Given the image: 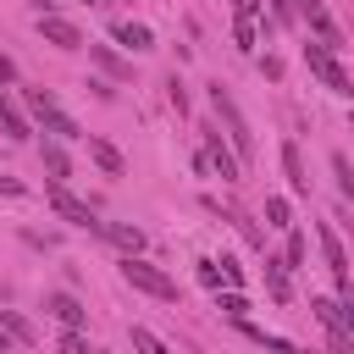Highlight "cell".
Instances as JSON below:
<instances>
[{
  "label": "cell",
  "mask_w": 354,
  "mask_h": 354,
  "mask_svg": "<svg viewBox=\"0 0 354 354\" xmlns=\"http://www.w3.org/2000/svg\"><path fill=\"white\" fill-rule=\"evenodd\" d=\"M232 44H238L243 55L254 50V17H238V22H232Z\"/></svg>",
  "instance_id": "603a6c76"
},
{
  "label": "cell",
  "mask_w": 354,
  "mask_h": 354,
  "mask_svg": "<svg viewBox=\"0 0 354 354\" xmlns=\"http://www.w3.org/2000/svg\"><path fill=\"white\" fill-rule=\"evenodd\" d=\"M0 83H17V61H11L6 50H0Z\"/></svg>",
  "instance_id": "f1b7e54d"
},
{
  "label": "cell",
  "mask_w": 354,
  "mask_h": 354,
  "mask_svg": "<svg viewBox=\"0 0 354 354\" xmlns=\"http://www.w3.org/2000/svg\"><path fill=\"white\" fill-rule=\"evenodd\" d=\"M44 310H50L61 326H77V332H83V315H88V310H83L72 293H50V299H44Z\"/></svg>",
  "instance_id": "30bf717a"
},
{
  "label": "cell",
  "mask_w": 354,
  "mask_h": 354,
  "mask_svg": "<svg viewBox=\"0 0 354 354\" xmlns=\"http://www.w3.org/2000/svg\"><path fill=\"white\" fill-rule=\"evenodd\" d=\"M332 177H337V194L354 199V166H348V155H332Z\"/></svg>",
  "instance_id": "44dd1931"
},
{
  "label": "cell",
  "mask_w": 354,
  "mask_h": 354,
  "mask_svg": "<svg viewBox=\"0 0 354 354\" xmlns=\"http://www.w3.org/2000/svg\"><path fill=\"white\" fill-rule=\"evenodd\" d=\"M0 133H6L11 144H22V138H33V127H28V122H22L17 111H11V100H6V94H0Z\"/></svg>",
  "instance_id": "9a60e30c"
},
{
  "label": "cell",
  "mask_w": 354,
  "mask_h": 354,
  "mask_svg": "<svg viewBox=\"0 0 354 354\" xmlns=\"http://www.w3.org/2000/svg\"><path fill=\"white\" fill-rule=\"evenodd\" d=\"M116 271H122V282H127V288H138V293H149V299H166V304L177 299V282H171V277H166L160 266L138 260V254H127V260H122Z\"/></svg>",
  "instance_id": "3957f363"
},
{
  "label": "cell",
  "mask_w": 354,
  "mask_h": 354,
  "mask_svg": "<svg viewBox=\"0 0 354 354\" xmlns=\"http://www.w3.org/2000/svg\"><path fill=\"white\" fill-rule=\"evenodd\" d=\"M232 11L238 17H260V0H232Z\"/></svg>",
  "instance_id": "4dcf8cb0"
},
{
  "label": "cell",
  "mask_w": 354,
  "mask_h": 354,
  "mask_svg": "<svg viewBox=\"0 0 354 354\" xmlns=\"http://www.w3.org/2000/svg\"><path fill=\"white\" fill-rule=\"evenodd\" d=\"M0 194H28V188H22L17 177H0Z\"/></svg>",
  "instance_id": "1f68e13d"
},
{
  "label": "cell",
  "mask_w": 354,
  "mask_h": 354,
  "mask_svg": "<svg viewBox=\"0 0 354 354\" xmlns=\"http://www.w3.org/2000/svg\"><path fill=\"white\" fill-rule=\"evenodd\" d=\"M44 171H50V183H66L72 177V160H66V149H61V138H44Z\"/></svg>",
  "instance_id": "8fae6325"
},
{
  "label": "cell",
  "mask_w": 354,
  "mask_h": 354,
  "mask_svg": "<svg viewBox=\"0 0 354 354\" xmlns=\"http://www.w3.org/2000/svg\"><path fill=\"white\" fill-rule=\"evenodd\" d=\"M210 111H216V122L227 127V144L238 149V160H249V155H254V133H249V122H243L238 100H232L221 83H210Z\"/></svg>",
  "instance_id": "7a4b0ae2"
},
{
  "label": "cell",
  "mask_w": 354,
  "mask_h": 354,
  "mask_svg": "<svg viewBox=\"0 0 354 354\" xmlns=\"http://www.w3.org/2000/svg\"><path fill=\"white\" fill-rule=\"evenodd\" d=\"M83 144H88V160H94L105 177H122V171H127V160H122L116 144H105V138H94V133H83Z\"/></svg>",
  "instance_id": "9c48e42d"
},
{
  "label": "cell",
  "mask_w": 354,
  "mask_h": 354,
  "mask_svg": "<svg viewBox=\"0 0 354 354\" xmlns=\"http://www.w3.org/2000/svg\"><path fill=\"white\" fill-rule=\"evenodd\" d=\"M348 133H354V122H348Z\"/></svg>",
  "instance_id": "e575fe53"
},
{
  "label": "cell",
  "mask_w": 354,
  "mask_h": 354,
  "mask_svg": "<svg viewBox=\"0 0 354 354\" xmlns=\"http://www.w3.org/2000/svg\"><path fill=\"white\" fill-rule=\"evenodd\" d=\"M100 238H111V243H116V249H127V254H138V249H144V232H138V227H122V221H105V227H100Z\"/></svg>",
  "instance_id": "4fadbf2b"
},
{
  "label": "cell",
  "mask_w": 354,
  "mask_h": 354,
  "mask_svg": "<svg viewBox=\"0 0 354 354\" xmlns=\"http://www.w3.org/2000/svg\"><path fill=\"white\" fill-rule=\"evenodd\" d=\"M337 304H343V326H348V332H354V288H348V293H343V299H337Z\"/></svg>",
  "instance_id": "f546056e"
},
{
  "label": "cell",
  "mask_w": 354,
  "mask_h": 354,
  "mask_svg": "<svg viewBox=\"0 0 354 354\" xmlns=\"http://www.w3.org/2000/svg\"><path fill=\"white\" fill-rule=\"evenodd\" d=\"M266 227H293V210H288V199H282V194H271V199H266Z\"/></svg>",
  "instance_id": "ffe728a7"
},
{
  "label": "cell",
  "mask_w": 354,
  "mask_h": 354,
  "mask_svg": "<svg viewBox=\"0 0 354 354\" xmlns=\"http://www.w3.org/2000/svg\"><path fill=\"white\" fill-rule=\"evenodd\" d=\"M116 44H127V50H155V33H149L144 22H116Z\"/></svg>",
  "instance_id": "5bb4252c"
},
{
  "label": "cell",
  "mask_w": 354,
  "mask_h": 354,
  "mask_svg": "<svg viewBox=\"0 0 354 354\" xmlns=\"http://www.w3.org/2000/svg\"><path fill=\"white\" fill-rule=\"evenodd\" d=\"M205 155H210V166L221 171V183H238L243 177V160H238V149L216 133V127H205Z\"/></svg>",
  "instance_id": "8992f818"
},
{
  "label": "cell",
  "mask_w": 354,
  "mask_h": 354,
  "mask_svg": "<svg viewBox=\"0 0 354 354\" xmlns=\"http://www.w3.org/2000/svg\"><path fill=\"white\" fill-rule=\"evenodd\" d=\"M194 271H199V282H205L210 293H216V288H227V282H221V260H194Z\"/></svg>",
  "instance_id": "cb8c5ba5"
},
{
  "label": "cell",
  "mask_w": 354,
  "mask_h": 354,
  "mask_svg": "<svg viewBox=\"0 0 354 354\" xmlns=\"http://www.w3.org/2000/svg\"><path fill=\"white\" fill-rule=\"evenodd\" d=\"M0 354H11V343H6V337H0Z\"/></svg>",
  "instance_id": "d6a6232c"
},
{
  "label": "cell",
  "mask_w": 354,
  "mask_h": 354,
  "mask_svg": "<svg viewBox=\"0 0 354 354\" xmlns=\"http://www.w3.org/2000/svg\"><path fill=\"white\" fill-rule=\"evenodd\" d=\"M133 348H138V354H171V348H166L149 326H133Z\"/></svg>",
  "instance_id": "7402d4cb"
},
{
  "label": "cell",
  "mask_w": 354,
  "mask_h": 354,
  "mask_svg": "<svg viewBox=\"0 0 354 354\" xmlns=\"http://www.w3.org/2000/svg\"><path fill=\"white\" fill-rule=\"evenodd\" d=\"M266 293H271L277 304H288V271H282V260H271V254H266Z\"/></svg>",
  "instance_id": "ac0fdd59"
},
{
  "label": "cell",
  "mask_w": 354,
  "mask_h": 354,
  "mask_svg": "<svg viewBox=\"0 0 354 354\" xmlns=\"http://www.w3.org/2000/svg\"><path fill=\"white\" fill-rule=\"evenodd\" d=\"M166 100H171V111H177V116L188 111V88H183V77H177V72L166 77Z\"/></svg>",
  "instance_id": "d4e9b609"
},
{
  "label": "cell",
  "mask_w": 354,
  "mask_h": 354,
  "mask_svg": "<svg viewBox=\"0 0 354 354\" xmlns=\"http://www.w3.org/2000/svg\"><path fill=\"white\" fill-rule=\"evenodd\" d=\"M304 66H310V77H315L326 94L354 100V77H348V66L337 61V50H326V44H304Z\"/></svg>",
  "instance_id": "6da1fadb"
},
{
  "label": "cell",
  "mask_w": 354,
  "mask_h": 354,
  "mask_svg": "<svg viewBox=\"0 0 354 354\" xmlns=\"http://www.w3.org/2000/svg\"><path fill=\"white\" fill-rule=\"evenodd\" d=\"M61 354H94V348H88V337H83L77 326H66V332H61Z\"/></svg>",
  "instance_id": "484cf974"
},
{
  "label": "cell",
  "mask_w": 354,
  "mask_h": 354,
  "mask_svg": "<svg viewBox=\"0 0 354 354\" xmlns=\"http://www.w3.org/2000/svg\"><path fill=\"white\" fill-rule=\"evenodd\" d=\"M216 310L232 315V321H243V315H249V299H243L238 288H216Z\"/></svg>",
  "instance_id": "d6986e66"
},
{
  "label": "cell",
  "mask_w": 354,
  "mask_h": 354,
  "mask_svg": "<svg viewBox=\"0 0 354 354\" xmlns=\"http://www.w3.org/2000/svg\"><path fill=\"white\" fill-rule=\"evenodd\" d=\"M304 260V232H288V254H282V266H299Z\"/></svg>",
  "instance_id": "4316f807"
},
{
  "label": "cell",
  "mask_w": 354,
  "mask_h": 354,
  "mask_svg": "<svg viewBox=\"0 0 354 354\" xmlns=\"http://www.w3.org/2000/svg\"><path fill=\"white\" fill-rule=\"evenodd\" d=\"M88 55L100 61V72H111V77H133V66H127V61H122L111 44H88Z\"/></svg>",
  "instance_id": "2e32d148"
},
{
  "label": "cell",
  "mask_w": 354,
  "mask_h": 354,
  "mask_svg": "<svg viewBox=\"0 0 354 354\" xmlns=\"http://www.w3.org/2000/svg\"><path fill=\"white\" fill-rule=\"evenodd\" d=\"M94 354H105V348H94Z\"/></svg>",
  "instance_id": "d590c367"
},
{
  "label": "cell",
  "mask_w": 354,
  "mask_h": 354,
  "mask_svg": "<svg viewBox=\"0 0 354 354\" xmlns=\"http://www.w3.org/2000/svg\"><path fill=\"white\" fill-rule=\"evenodd\" d=\"M22 100H28V111L39 116V127H44L50 138H83V127H77V122L55 105V94H50V88H28Z\"/></svg>",
  "instance_id": "277c9868"
},
{
  "label": "cell",
  "mask_w": 354,
  "mask_h": 354,
  "mask_svg": "<svg viewBox=\"0 0 354 354\" xmlns=\"http://www.w3.org/2000/svg\"><path fill=\"white\" fill-rule=\"evenodd\" d=\"M282 177L293 194H310V177H304V160H299V144H282Z\"/></svg>",
  "instance_id": "7c38bea8"
},
{
  "label": "cell",
  "mask_w": 354,
  "mask_h": 354,
  "mask_svg": "<svg viewBox=\"0 0 354 354\" xmlns=\"http://www.w3.org/2000/svg\"><path fill=\"white\" fill-rule=\"evenodd\" d=\"M88 6H105V0H88Z\"/></svg>",
  "instance_id": "836d02e7"
},
{
  "label": "cell",
  "mask_w": 354,
  "mask_h": 354,
  "mask_svg": "<svg viewBox=\"0 0 354 354\" xmlns=\"http://www.w3.org/2000/svg\"><path fill=\"white\" fill-rule=\"evenodd\" d=\"M0 332H6L11 343H33V321L17 315V310H0Z\"/></svg>",
  "instance_id": "e0dca14e"
},
{
  "label": "cell",
  "mask_w": 354,
  "mask_h": 354,
  "mask_svg": "<svg viewBox=\"0 0 354 354\" xmlns=\"http://www.w3.org/2000/svg\"><path fill=\"white\" fill-rule=\"evenodd\" d=\"M50 210H55L66 227H83V232H100V227H105V221L94 216V205H88V199L66 194V183H50Z\"/></svg>",
  "instance_id": "5b68a950"
},
{
  "label": "cell",
  "mask_w": 354,
  "mask_h": 354,
  "mask_svg": "<svg viewBox=\"0 0 354 354\" xmlns=\"http://www.w3.org/2000/svg\"><path fill=\"white\" fill-rule=\"evenodd\" d=\"M39 39H44V44H55V50H83V33H77L66 17H55V11H50V17H39Z\"/></svg>",
  "instance_id": "ba28073f"
},
{
  "label": "cell",
  "mask_w": 354,
  "mask_h": 354,
  "mask_svg": "<svg viewBox=\"0 0 354 354\" xmlns=\"http://www.w3.org/2000/svg\"><path fill=\"white\" fill-rule=\"evenodd\" d=\"M260 72H266V77L277 83V77H282V55H266V61H260Z\"/></svg>",
  "instance_id": "83f0119b"
},
{
  "label": "cell",
  "mask_w": 354,
  "mask_h": 354,
  "mask_svg": "<svg viewBox=\"0 0 354 354\" xmlns=\"http://www.w3.org/2000/svg\"><path fill=\"white\" fill-rule=\"evenodd\" d=\"M315 238H321V254H326V271H332V282H337V293H348L354 288V277H348V254H343V243H337V232L321 221L315 227Z\"/></svg>",
  "instance_id": "52a82bcc"
}]
</instances>
